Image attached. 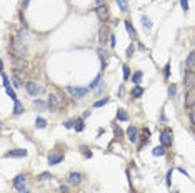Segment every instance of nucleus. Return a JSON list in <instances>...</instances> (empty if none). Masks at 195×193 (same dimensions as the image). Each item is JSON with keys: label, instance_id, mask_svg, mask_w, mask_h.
I'll return each instance as SVG.
<instances>
[{"label": "nucleus", "instance_id": "1", "mask_svg": "<svg viewBox=\"0 0 195 193\" xmlns=\"http://www.w3.org/2000/svg\"><path fill=\"white\" fill-rule=\"evenodd\" d=\"M10 50H12V53H15V55H23L25 53V47H23V43L18 40V38H13L12 40V43H10Z\"/></svg>", "mask_w": 195, "mask_h": 193}, {"label": "nucleus", "instance_id": "2", "mask_svg": "<svg viewBox=\"0 0 195 193\" xmlns=\"http://www.w3.org/2000/svg\"><path fill=\"white\" fill-rule=\"evenodd\" d=\"M67 92L70 93V95H73L75 98H84L89 90H87V88H78V87H67Z\"/></svg>", "mask_w": 195, "mask_h": 193}, {"label": "nucleus", "instance_id": "3", "mask_svg": "<svg viewBox=\"0 0 195 193\" xmlns=\"http://www.w3.org/2000/svg\"><path fill=\"white\" fill-rule=\"evenodd\" d=\"M108 34H110V32H108V27H107V25H102L100 29H98V40H100L102 45H105L107 40L110 38V35H108Z\"/></svg>", "mask_w": 195, "mask_h": 193}, {"label": "nucleus", "instance_id": "4", "mask_svg": "<svg viewBox=\"0 0 195 193\" xmlns=\"http://www.w3.org/2000/svg\"><path fill=\"white\" fill-rule=\"evenodd\" d=\"M195 105V88H190L185 95V107L187 108H192Z\"/></svg>", "mask_w": 195, "mask_h": 193}, {"label": "nucleus", "instance_id": "5", "mask_svg": "<svg viewBox=\"0 0 195 193\" xmlns=\"http://www.w3.org/2000/svg\"><path fill=\"white\" fill-rule=\"evenodd\" d=\"M183 83L187 87L194 88L195 87V73L194 72H185V75H183Z\"/></svg>", "mask_w": 195, "mask_h": 193}, {"label": "nucleus", "instance_id": "6", "mask_svg": "<svg viewBox=\"0 0 195 193\" xmlns=\"http://www.w3.org/2000/svg\"><path fill=\"white\" fill-rule=\"evenodd\" d=\"M127 138L130 140V142H137V138H139V130H137V126L130 125L127 128Z\"/></svg>", "mask_w": 195, "mask_h": 193}, {"label": "nucleus", "instance_id": "7", "mask_svg": "<svg viewBox=\"0 0 195 193\" xmlns=\"http://www.w3.org/2000/svg\"><path fill=\"white\" fill-rule=\"evenodd\" d=\"M5 156H9V158H20V156H27V150H22V148H17V150H10L5 153Z\"/></svg>", "mask_w": 195, "mask_h": 193}, {"label": "nucleus", "instance_id": "8", "mask_svg": "<svg viewBox=\"0 0 195 193\" xmlns=\"http://www.w3.org/2000/svg\"><path fill=\"white\" fill-rule=\"evenodd\" d=\"M48 107H50V112H57L60 107V100L57 98V95H50L48 96Z\"/></svg>", "mask_w": 195, "mask_h": 193}, {"label": "nucleus", "instance_id": "9", "mask_svg": "<svg viewBox=\"0 0 195 193\" xmlns=\"http://www.w3.org/2000/svg\"><path fill=\"white\" fill-rule=\"evenodd\" d=\"M25 88L30 95H38V92H40V87H38V83H35V82H27Z\"/></svg>", "mask_w": 195, "mask_h": 193}, {"label": "nucleus", "instance_id": "10", "mask_svg": "<svg viewBox=\"0 0 195 193\" xmlns=\"http://www.w3.org/2000/svg\"><path fill=\"white\" fill-rule=\"evenodd\" d=\"M12 65L15 67V70H22V68L27 67L25 60L22 58V57H12Z\"/></svg>", "mask_w": 195, "mask_h": 193}, {"label": "nucleus", "instance_id": "11", "mask_svg": "<svg viewBox=\"0 0 195 193\" xmlns=\"http://www.w3.org/2000/svg\"><path fill=\"white\" fill-rule=\"evenodd\" d=\"M160 142L163 147H170L172 145V133L170 132H163V133L160 135Z\"/></svg>", "mask_w": 195, "mask_h": 193}, {"label": "nucleus", "instance_id": "12", "mask_svg": "<svg viewBox=\"0 0 195 193\" xmlns=\"http://www.w3.org/2000/svg\"><path fill=\"white\" fill-rule=\"evenodd\" d=\"M97 15H98L100 20H107V18H108V10H107L105 5H98L97 7Z\"/></svg>", "mask_w": 195, "mask_h": 193}, {"label": "nucleus", "instance_id": "13", "mask_svg": "<svg viewBox=\"0 0 195 193\" xmlns=\"http://www.w3.org/2000/svg\"><path fill=\"white\" fill-rule=\"evenodd\" d=\"M68 181H70L72 185H75V186H78V185L82 183V175H80V173H77V172L70 173V176H68Z\"/></svg>", "mask_w": 195, "mask_h": 193}, {"label": "nucleus", "instance_id": "14", "mask_svg": "<svg viewBox=\"0 0 195 193\" xmlns=\"http://www.w3.org/2000/svg\"><path fill=\"white\" fill-rule=\"evenodd\" d=\"M64 160V155H60V153H52L50 156H48V165H57L60 163Z\"/></svg>", "mask_w": 195, "mask_h": 193}, {"label": "nucleus", "instance_id": "15", "mask_svg": "<svg viewBox=\"0 0 195 193\" xmlns=\"http://www.w3.org/2000/svg\"><path fill=\"white\" fill-rule=\"evenodd\" d=\"M25 178H27V176L23 175V173L17 175L15 178H13V186H15V188H20V186H23V183H25Z\"/></svg>", "mask_w": 195, "mask_h": 193}, {"label": "nucleus", "instance_id": "16", "mask_svg": "<svg viewBox=\"0 0 195 193\" xmlns=\"http://www.w3.org/2000/svg\"><path fill=\"white\" fill-rule=\"evenodd\" d=\"M185 63H187V67H188V68L194 67V65H195V52H192V53L187 57V62Z\"/></svg>", "mask_w": 195, "mask_h": 193}, {"label": "nucleus", "instance_id": "17", "mask_svg": "<svg viewBox=\"0 0 195 193\" xmlns=\"http://www.w3.org/2000/svg\"><path fill=\"white\" fill-rule=\"evenodd\" d=\"M142 95H144V90H142V88H140L139 85H137V87L133 88V90H132V96H133V98H140Z\"/></svg>", "mask_w": 195, "mask_h": 193}, {"label": "nucleus", "instance_id": "18", "mask_svg": "<svg viewBox=\"0 0 195 193\" xmlns=\"http://www.w3.org/2000/svg\"><path fill=\"white\" fill-rule=\"evenodd\" d=\"M117 118L122 120V122H125V120L128 118V115H127V112H125L123 108H119V112H117Z\"/></svg>", "mask_w": 195, "mask_h": 193}, {"label": "nucleus", "instance_id": "19", "mask_svg": "<svg viewBox=\"0 0 195 193\" xmlns=\"http://www.w3.org/2000/svg\"><path fill=\"white\" fill-rule=\"evenodd\" d=\"M22 112H23V107H22V103L18 100H15V107H13V113L15 115H20Z\"/></svg>", "mask_w": 195, "mask_h": 193}, {"label": "nucleus", "instance_id": "20", "mask_svg": "<svg viewBox=\"0 0 195 193\" xmlns=\"http://www.w3.org/2000/svg\"><path fill=\"white\" fill-rule=\"evenodd\" d=\"M142 25L147 27V29H152V20H150L147 15H144V17H142Z\"/></svg>", "mask_w": 195, "mask_h": 193}, {"label": "nucleus", "instance_id": "21", "mask_svg": "<svg viewBox=\"0 0 195 193\" xmlns=\"http://www.w3.org/2000/svg\"><path fill=\"white\" fill-rule=\"evenodd\" d=\"M35 126H37V128H45V126H47V122L43 120V118L38 117L37 120H35Z\"/></svg>", "mask_w": 195, "mask_h": 193}, {"label": "nucleus", "instance_id": "22", "mask_svg": "<svg viewBox=\"0 0 195 193\" xmlns=\"http://www.w3.org/2000/svg\"><path fill=\"white\" fill-rule=\"evenodd\" d=\"M152 153H153L155 156H162L163 153H165V150H163V147H155V148L152 150Z\"/></svg>", "mask_w": 195, "mask_h": 193}, {"label": "nucleus", "instance_id": "23", "mask_svg": "<svg viewBox=\"0 0 195 193\" xmlns=\"http://www.w3.org/2000/svg\"><path fill=\"white\" fill-rule=\"evenodd\" d=\"M98 55H100V60H102V63L105 65L107 60H108V53H107V52H103L102 48H100V50H98Z\"/></svg>", "mask_w": 195, "mask_h": 193}, {"label": "nucleus", "instance_id": "24", "mask_svg": "<svg viewBox=\"0 0 195 193\" xmlns=\"http://www.w3.org/2000/svg\"><path fill=\"white\" fill-rule=\"evenodd\" d=\"M140 80H142V72H135L133 77H132V82L133 83H140Z\"/></svg>", "mask_w": 195, "mask_h": 193}, {"label": "nucleus", "instance_id": "25", "mask_svg": "<svg viewBox=\"0 0 195 193\" xmlns=\"http://www.w3.org/2000/svg\"><path fill=\"white\" fill-rule=\"evenodd\" d=\"M105 103H108V98H107V96H105V98H102V100H97L95 103H93V107H95V108H98V107H103Z\"/></svg>", "mask_w": 195, "mask_h": 193}, {"label": "nucleus", "instance_id": "26", "mask_svg": "<svg viewBox=\"0 0 195 193\" xmlns=\"http://www.w3.org/2000/svg\"><path fill=\"white\" fill-rule=\"evenodd\" d=\"M117 5L120 7L122 12H127V0H117Z\"/></svg>", "mask_w": 195, "mask_h": 193}, {"label": "nucleus", "instance_id": "27", "mask_svg": "<svg viewBox=\"0 0 195 193\" xmlns=\"http://www.w3.org/2000/svg\"><path fill=\"white\" fill-rule=\"evenodd\" d=\"M5 92H7V95H9V96H10V98H12L13 102L17 100V95H15V92H13V90H12V88H10V87H7V88H5Z\"/></svg>", "mask_w": 195, "mask_h": 193}, {"label": "nucleus", "instance_id": "28", "mask_svg": "<svg viewBox=\"0 0 195 193\" xmlns=\"http://www.w3.org/2000/svg\"><path fill=\"white\" fill-rule=\"evenodd\" d=\"M125 27H127V32L133 37V35H135V29H133V25H132L130 22H125Z\"/></svg>", "mask_w": 195, "mask_h": 193}, {"label": "nucleus", "instance_id": "29", "mask_svg": "<svg viewBox=\"0 0 195 193\" xmlns=\"http://www.w3.org/2000/svg\"><path fill=\"white\" fill-rule=\"evenodd\" d=\"M100 80H102V77H100V75H97V77H95V80H93V82L89 85V87H90V88H97V85L100 83Z\"/></svg>", "mask_w": 195, "mask_h": 193}, {"label": "nucleus", "instance_id": "30", "mask_svg": "<svg viewBox=\"0 0 195 193\" xmlns=\"http://www.w3.org/2000/svg\"><path fill=\"white\" fill-rule=\"evenodd\" d=\"M84 120H77V122H75V130L77 132H82V130H84Z\"/></svg>", "mask_w": 195, "mask_h": 193}, {"label": "nucleus", "instance_id": "31", "mask_svg": "<svg viewBox=\"0 0 195 193\" xmlns=\"http://www.w3.org/2000/svg\"><path fill=\"white\" fill-rule=\"evenodd\" d=\"M15 77L17 78H20V80H23L27 77V72H23V70H15Z\"/></svg>", "mask_w": 195, "mask_h": 193}, {"label": "nucleus", "instance_id": "32", "mask_svg": "<svg viewBox=\"0 0 195 193\" xmlns=\"http://www.w3.org/2000/svg\"><path fill=\"white\" fill-rule=\"evenodd\" d=\"M2 85H4V88L10 87V83H9V78H7V75H5L4 72H2Z\"/></svg>", "mask_w": 195, "mask_h": 193}, {"label": "nucleus", "instance_id": "33", "mask_svg": "<svg viewBox=\"0 0 195 193\" xmlns=\"http://www.w3.org/2000/svg\"><path fill=\"white\" fill-rule=\"evenodd\" d=\"M175 93H177V87L172 83V85L169 87V95H170V96H175Z\"/></svg>", "mask_w": 195, "mask_h": 193}, {"label": "nucleus", "instance_id": "34", "mask_svg": "<svg viewBox=\"0 0 195 193\" xmlns=\"http://www.w3.org/2000/svg\"><path fill=\"white\" fill-rule=\"evenodd\" d=\"M128 77H130V68H128L127 65H123V78L128 80Z\"/></svg>", "mask_w": 195, "mask_h": 193}, {"label": "nucleus", "instance_id": "35", "mask_svg": "<svg viewBox=\"0 0 195 193\" xmlns=\"http://www.w3.org/2000/svg\"><path fill=\"white\" fill-rule=\"evenodd\" d=\"M34 105L37 107V108H40V110L45 108V103H43V102H40V100H34Z\"/></svg>", "mask_w": 195, "mask_h": 193}, {"label": "nucleus", "instance_id": "36", "mask_svg": "<svg viewBox=\"0 0 195 193\" xmlns=\"http://www.w3.org/2000/svg\"><path fill=\"white\" fill-rule=\"evenodd\" d=\"M38 178H42V180H47V178H52V175L48 172H43V173H40L38 175Z\"/></svg>", "mask_w": 195, "mask_h": 193}, {"label": "nucleus", "instance_id": "37", "mask_svg": "<svg viewBox=\"0 0 195 193\" xmlns=\"http://www.w3.org/2000/svg\"><path fill=\"white\" fill-rule=\"evenodd\" d=\"M180 5H182V9L185 10V12L188 10V0H180Z\"/></svg>", "mask_w": 195, "mask_h": 193}, {"label": "nucleus", "instance_id": "38", "mask_svg": "<svg viewBox=\"0 0 195 193\" xmlns=\"http://www.w3.org/2000/svg\"><path fill=\"white\" fill-rule=\"evenodd\" d=\"M64 125H65V128H72V126H75V122L68 120V122H65V123H64Z\"/></svg>", "mask_w": 195, "mask_h": 193}, {"label": "nucleus", "instance_id": "39", "mask_svg": "<svg viewBox=\"0 0 195 193\" xmlns=\"http://www.w3.org/2000/svg\"><path fill=\"white\" fill-rule=\"evenodd\" d=\"M163 70H165V72H163V73H165V78H169V75H170V65H169V63L165 65V68H163Z\"/></svg>", "mask_w": 195, "mask_h": 193}, {"label": "nucleus", "instance_id": "40", "mask_svg": "<svg viewBox=\"0 0 195 193\" xmlns=\"http://www.w3.org/2000/svg\"><path fill=\"white\" fill-rule=\"evenodd\" d=\"M82 151H84V155L87 156V158H90V156H92V153H90V151L87 150V148H85V147H82Z\"/></svg>", "mask_w": 195, "mask_h": 193}, {"label": "nucleus", "instance_id": "41", "mask_svg": "<svg viewBox=\"0 0 195 193\" xmlns=\"http://www.w3.org/2000/svg\"><path fill=\"white\" fill-rule=\"evenodd\" d=\"M114 132H115V135H117V137H120V135H122V130H120L117 125H114Z\"/></svg>", "mask_w": 195, "mask_h": 193}, {"label": "nucleus", "instance_id": "42", "mask_svg": "<svg viewBox=\"0 0 195 193\" xmlns=\"http://www.w3.org/2000/svg\"><path fill=\"white\" fill-rule=\"evenodd\" d=\"M190 122H192V125L195 126V110L194 112H190Z\"/></svg>", "mask_w": 195, "mask_h": 193}, {"label": "nucleus", "instance_id": "43", "mask_svg": "<svg viewBox=\"0 0 195 193\" xmlns=\"http://www.w3.org/2000/svg\"><path fill=\"white\" fill-rule=\"evenodd\" d=\"M132 53H133V45H130L127 48V57H132Z\"/></svg>", "mask_w": 195, "mask_h": 193}, {"label": "nucleus", "instance_id": "44", "mask_svg": "<svg viewBox=\"0 0 195 193\" xmlns=\"http://www.w3.org/2000/svg\"><path fill=\"white\" fill-rule=\"evenodd\" d=\"M17 192H18V193H29L25 186H20V188H17Z\"/></svg>", "mask_w": 195, "mask_h": 193}, {"label": "nucleus", "instance_id": "45", "mask_svg": "<svg viewBox=\"0 0 195 193\" xmlns=\"http://www.w3.org/2000/svg\"><path fill=\"white\" fill-rule=\"evenodd\" d=\"M67 186H65V185H60V192H62V193H67Z\"/></svg>", "mask_w": 195, "mask_h": 193}, {"label": "nucleus", "instance_id": "46", "mask_svg": "<svg viewBox=\"0 0 195 193\" xmlns=\"http://www.w3.org/2000/svg\"><path fill=\"white\" fill-rule=\"evenodd\" d=\"M110 45L115 47V37H114V35H110Z\"/></svg>", "mask_w": 195, "mask_h": 193}, {"label": "nucleus", "instance_id": "47", "mask_svg": "<svg viewBox=\"0 0 195 193\" xmlns=\"http://www.w3.org/2000/svg\"><path fill=\"white\" fill-rule=\"evenodd\" d=\"M102 2H103V0H97V4H98V5H102Z\"/></svg>", "mask_w": 195, "mask_h": 193}, {"label": "nucleus", "instance_id": "48", "mask_svg": "<svg viewBox=\"0 0 195 193\" xmlns=\"http://www.w3.org/2000/svg\"><path fill=\"white\" fill-rule=\"evenodd\" d=\"M194 43H195V40H194Z\"/></svg>", "mask_w": 195, "mask_h": 193}]
</instances>
